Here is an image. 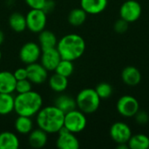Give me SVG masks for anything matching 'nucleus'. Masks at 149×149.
<instances>
[{
    "instance_id": "10",
    "label": "nucleus",
    "mask_w": 149,
    "mask_h": 149,
    "mask_svg": "<svg viewBox=\"0 0 149 149\" xmlns=\"http://www.w3.org/2000/svg\"><path fill=\"white\" fill-rule=\"evenodd\" d=\"M110 136L117 144L127 143L132 136V131L128 125L118 121L112 125L110 128Z\"/></svg>"
},
{
    "instance_id": "22",
    "label": "nucleus",
    "mask_w": 149,
    "mask_h": 149,
    "mask_svg": "<svg viewBox=\"0 0 149 149\" xmlns=\"http://www.w3.org/2000/svg\"><path fill=\"white\" fill-rule=\"evenodd\" d=\"M15 129L20 134H29L33 130V122L31 117L18 115L15 120Z\"/></svg>"
},
{
    "instance_id": "11",
    "label": "nucleus",
    "mask_w": 149,
    "mask_h": 149,
    "mask_svg": "<svg viewBox=\"0 0 149 149\" xmlns=\"http://www.w3.org/2000/svg\"><path fill=\"white\" fill-rule=\"evenodd\" d=\"M56 145L59 149H79V141L75 134L68 131L65 127L61 128L58 133Z\"/></svg>"
},
{
    "instance_id": "30",
    "label": "nucleus",
    "mask_w": 149,
    "mask_h": 149,
    "mask_svg": "<svg viewBox=\"0 0 149 149\" xmlns=\"http://www.w3.org/2000/svg\"><path fill=\"white\" fill-rule=\"evenodd\" d=\"M129 28V23L127 22L126 20L120 18L119 20H117L115 23H114V25H113V29L114 31L117 32V33H120V34H122V33H125Z\"/></svg>"
},
{
    "instance_id": "36",
    "label": "nucleus",
    "mask_w": 149,
    "mask_h": 149,
    "mask_svg": "<svg viewBox=\"0 0 149 149\" xmlns=\"http://www.w3.org/2000/svg\"><path fill=\"white\" fill-rule=\"evenodd\" d=\"M1 58H2V52L0 50V61H1Z\"/></svg>"
},
{
    "instance_id": "19",
    "label": "nucleus",
    "mask_w": 149,
    "mask_h": 149,
    "mask_svg": "<svg viewBox=\"0 0 149 149\" xmlns=\"http://www.w3.org/2000/svg\"><path fill=\"white\" fill-rule=\"evenodd\" d=\"M38 34V44L42 50L54 48L57 46L58 39L52 31L49 30H43Z\"/></svg>"
},
{
    "instance_id": "23",
    "label": "nucleus",
    "mask_w": 149,
    "mask_h": 149,
    "mask_svg": "<svg viewBox=\"0 0 149 149\" xmlns=\"http://www.w3.org/2000/svg\"><path fill=\"white\" fill-rule=\"evenodd\" d=\"M9 24L15 32H23L26 27V18L22 13L14 12L9 17Z\"/></svg>"
},
{
    "instance_id": "16",
    "label": "nucleus",
    "mask_w": 149,
    "mask_h": 149,
    "mask_svg": "<svg viewBox=\"0 0 149 149\" xmlns=\"http://www.w3.org/2000/svg\"><path fill=\"white\" fill-rule=\"evenodd\" d=\"M121 79L123 82L129 86H135L140 84L141 80V72L133 65L125 67L121 72Z\"/></svg>"
},
{
    "instance_id": "29",
    "label": "nucleus",
    "mask_w": 149,
    "mask_h": 149,
    "mask_svg": "<svg viewBox=\"0 0 149 149\" xmlns=\"http://www.w3.org/2000/svg\"><path fill=\"white\" fill-rule=\"evenodd\" d=\"M31 82L28 79H22V80H17L16 83V89L15 92H17V93H27L31 91Z\"/></svg>"
},
{
    "instance_id": "7",
    "label": "nucleus",
    "mask_w": 149,
    "mask_h": 149,
    "mask_svg": "<svg viewBox=\"0 0 149 149\" xmlns=\"http://www.w3.org/2000/svg\"><path fill=\"white\" fill-rule=\"evenodd\" d=\"M116 107L118 113L121 116L131 118L134 117V115L140 110V104L134 97L130 95H124L118 100Z\"/></svg>"
},
{
    "instance_id": "14",
    "label": "nucleus",
    "mask_w": 149,
    "mask_h": 149,
    "mask_svg": "<svg viewBox=\"0 0 149 149\" xmlns=\"http://www.w3.org/2000/svg\"><path fill=\"white\" fill-rule=\"evenodd\" d=\"M17 79L13 72L9 71L0 72V93H13L16 89Z\"/></svg>"
},
{
    "instance_id": "24",
    "label": "nucleus",
    "mask_w": 149,
    "mask_h": 149,
    "mask_svg": "<svg viewBox=\"0 0 149 149\" xmlns=\"http://www.w3.org/2000/svg\"><path fill=\"white\" fill-rule=\"evenodd\" d=\"M14 100L12 93H0V115H8L14 111Z\"/></svg>"
},
{
    "instance_id": "9",
    "label": "nucleus",
    "mask_w": 149,
    "mask_h": 149,
    "mask_svg": "<svg viewBox=\"0 0 149 149\" xmlns=\"http://www.w3.org/2000/svg\"><path fill=\"white\" fill-rule=\"evenodd\" d=\"M141 5L135 0H127L124 2L120 9V18L126 20L129 24L138 20L141 15Z\"/></svg>"
},
{
    "instance_id": "25",
    "label": "nucleus",
    "mask_w": 149,
    "mask_h": 149,
    "mask_svg": "<svg viewBox=\"0 0 149 149\" xmlns=\"http://www.w3.org/2000/svg\"><path fill=\"white\" fill-rule=\"evenodd\" d=\"M128 148L131 149H148L149 138L146 134H137L131 136L127 142Z\"/></svg>"
},
{
    "instance_id": "2",
    "label": "nucleus",
    "mask_w": 149,
    "mask_h": 149,
    "mask_svg": "<svg viewBox=\"0 0 149 149\" xmlns=\"http://www.w3.org/2000/svg\"><path fill=\"white\" fill-rule=\"evenodd\" d=\"M56 47L61 58L74 61L84 54L86 42L80 35L71 33L62 37L58 41Z\"/></svg>"
},
{
    "instance_id": "26",
    "label": "nucleus",
    "mask_w": 149,
    "mask_h": 149,
    "mask_svg": "<svg viewBox=\"0 0 149 149\" xmlns=\"http://www.w3.org/2000/svg\"><path fill=\"white\" fill-rule=\"evenodd\" d=\"M87 13L80 7L72 10L68 15V22L72 26H80L86 20Z\"/></svg>"
},
{
    "instance_id": "33",
    "label": "nucleus",
    "mask_w": 149,
    "mask_h": 149,
    "mask_svg": "<svg viewBox=\"0 0 149 149\" xmlns=\"http://www.w3.org/2000/svg\"><path fill=\"white\" fill-rule=\"evenodd\" d=\"M13 74H14V77L16 78L17 80H22V79H28L27 69H26V67H25V68H23V67L17 68V69L13 72Z\"/></svg>"
},
{
    "instance_id": "6",
    "label": "nucleus",
    "mask_w": 149,
    "mask_h": 149,
    "mask_svg": "<svg viewBox=\"0 0 149 149\" xmlns=\"http://www.w3.org/2000/svg\"><path fill=\"white\" fill-rule=\"evenodd\" d=\"M26 18V27L33 33H39L45 30L47 17L46 13L43 10L31 9L25 16Z\"/></svg>"
},
{
    "instance_id": "17",
    "label": "nucleus",
    "mask_w": 149,
    "mask_h": 149,
    "mask_svg": "<svg viewBox=\"0 0 149 149\" xmlns=\"http://www.w3.org/2000/svg\"><path fill=\"white\" fill-rule=\"evenodd\" d=\"M48 141V134L38 128L32 130L28 136V142L33 148H42Z\"/></svg>"
},
{
    "instance_id": "15",
    "label": "nucleus",
    "mask_w": 149,
    "mask_h": 149,
    "mask_svg": "<svg viewBox=\"0 0 149 149\" xmlns=\"http://www.w3.org/2000/svg\"><path fill=\"white\" fill-rule=\"evenodd\" d=\"M108 4V0H80V7L92 15L100 14L104 11Z\"/></svg>"
},
{
    "instance_id": "4",
    "label": "nucleus",
    "mask_w": 149,
    "mask_h": 149,
    "mask_svg": "<svg viewBox=\"0 0 149 149\" xmlns=\"http://www.w3.org/2000/svg\"><path fill=\"white\" fill-rule=\"evenodd\" d=\"M75 100L78 109L85 114H90L96 112L100 105V98L95 89L93 88H85L81 90Z\"/></svg>"
},
{
    "instance_id": "21",
    "label": "nucleus",
    "mask_w": 149,
    "mask_h": 149,
    "mask_svg": "<svg viewBox=\"0 0 149 149\" xmlns=\"http://www.w3.org/2000/svg\"><path fill=\"white\" fill-rule=\"evenodd\" d=\"M54 106L65 113L77 108L76 100L67 95H60L57 97L54 101Z\"/></svg>"
},
{
    "instance_id": "35",
    "label": "nucleus",
    "mask_w": 149,
    "mask_h": 149,
    "mask_svg": "<svg viewBox=\"0 0 149 149\" xmlns=\"http://www.w3.org/2000/svg\"><path fill=\"white\" fill-rule=\"evenodd\" d=\"M3 40H4V34H3V32L0 30V45L3 44Z\"/></svg>"
},
{
    "instance_id": "3",
    "label": "nucleus",
    "mask_w": 149,
    "mask_h": 149,
    "mask_svg": "<svg viewBox=\"0 0 149 149\" xmlns=\"http://www.w3.org/2000/svg\"><path fill=\"white\" fill-rule=\"evenodd\" d=\"M43 107L42 96L34 91L17 93L14 100V111L17 115L32 117Z\"/></svg>"
},
{
    "instance_id": "18",
    "label": "nucleus",
    "mask_w": 149,
    "mask_h": 149,
    "mask_svg": "<svg viewBox=\"0 0 149 149\" xmlns=\"http://www.w3.org/2000/svg\"><path fill=\"white\" fill-rule=\"evenodd\" d=\"M20 146L18 137L12 132L0 134V149H17Z\"/></svg>"
},
{
    "instance_id": "12",
    "label": "nucleus",
    "mask_w": 149,
    "mask_h": 149,
    "mask_svg": "<svg viewBox=\"0 0 149 149\" xmlns=\"http://www.w3.org/2000/svg\"><path fill=\"white\" fill-rule=\"evenodd\" d=\"M60 60H61V56L57 47L42 50V53L40 56L41 65L48 72L54 71Z\"/></svg>"
},
{
    "instance_id": "34",
    "label": "nucleus",
    "mask_w": 149,
    "mask_h": 149,
    "mask_svg": "<svg viewBox=\"0 0 149 149\" xmlns=\"http://www.w3.org/2000/svg\"><path fill=\"white\" fill-rule=\"evenodd\" d=\"M54 8H55V3H54V1L53 0H46L43 10L45 13H48V12L52 11L54 10Z\"/></svg>"
},
{
    "instance_id": "1",
    "label": "nucleus",
    "mask_w": 149,
    "mask_h": 149,
    "mask_svg": "<svg viewBox=\"0 0 149 149\" xmlns=\"http://www.w3.org/2000/svg\"><path fill=\"white\" fill-rule=\"evenodd\" d=\"M65 113L56 106L42 107L36 114V121L38 128L47 134H58L64 127Z\"/></svg>"
},
{
    "instance_id": "20",
    "label": "nucleus",
    "mask_w": 149,
    "mask_h": 149,
    "mask_svg": "<svg viewBox=\"0 0 149 149\" xmlns=\"http://www.w3.org/2000/svg\"><path fill=\"white\" fill-rule=\"evenodd\" d=\"M49 86L55 93H63L68 86V78L55 72L49 79Z\"/></svg>"
},
{
    "instance_id": "5",
    "label": "nucleus",
    "mask_w": 149,
    "mask_h": 149,
    "mask_svg": "<svg viewBox=\"0 0 149 149\" xmlns=\"http://www.w3.org/2000/svg\"><path fill=\"white\" fill-rule=\"evenodd\" d=\"M87 124L86 114L79 109H73L65 113L64 127L73 134L82 132Z\"/></svg>"
},
{
    "instance_id": "31",
    "label": "nucleus",
    "mask_w": 149,
    "mask_h": 149,
    "mask_svg": "<svg viewBox=\"0 0 149 149\" xmlns=\"http://www.w3.org/2000/svg\"><path fill=\"white\" fill-rule=\"evenodd\" d=\"M24 1L31 9H38V10H43L46 2V0H24Z\"/></svg>"
},
{
    "instance_id": "32",
    "label": "nucleus",
    "mask_w": 149,
    "mask_h": 149,
    "mask_svg": "<svg viewBox=\"0 0 149 149\" xmlns=\"http://www.w3.org/2000/svg\"><path fill=\"white\" fill-rule=\"evenodd\" d=\"M135 120L140 125H145L148 122L149 116L148 114L144 111H138V113L134 115Z\"/></svg>"
},
{
    "instance_id": "28",
    "label": "nucleus",
    "mask_w": 149,
    "mask_h": 149,
    "mask_svg": "<svg viewBox=\"0 0 149 149\" xmlns=\"http://www.w3.org/2000/svg\"><path fill=\"white\" fill-rule=\"evenodd\" d=\"M95 91L98 93L100 100L109 98L113 93V87L110 84L107 82H101L98 84L95 87Z\"/></svg>"
},
{
    "instance_id": "27",
    "label": "nucleus",
    "mask_w": 149,
    "mask_h": 149,
    "mask_svg": "<svg viewBox=\"0 0 149 149\" xmlns=\"http://www.w3.org/2000/svg\"><path fill=\"white\" fill-rule=\"evenodd\" d=\"M72 62L73 61L61 58V60L58 64L54 72L56 73H58V74L65 76L66 78L70 77L73 73V71H74V65H73Z\"/></svg>"
},
{
    "instance_id": "8",
    "label": "nucleus",
    "mask_w": 149,
    "mask_h": 149,
    "mask_svg": "<svg viewBox=\"0 0 149 149\" xmlns=\"http://www.w3.org/2000/svg\"><path fill=\"white\" fill-rule=\"evenodd\" d=\"M41 53L42 49L39 44L35 42H27L24 44L19 50V58L24 64L30 65L38 62V60L40 59Z\"/></svg>"
},
{
    "instance_id": "13",
    "label": "nucleus",
    "mask_w": 149,
    "mask_h": 149,
    "mask_svg": "<svg viewBox=\"0 0 149 149\" xmlns=\"http://www.w3.org/2000/svg\"><path fill=\"white\" fill-rule=\"evenodd\" d=\"M27 75L28 79L36 85L44 83L48 79V71L40 64L35 62L30 65H27Z\"/></svg>"
}]
</instances>
